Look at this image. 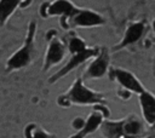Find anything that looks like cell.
<instances>
[{"label":"cell","instance_id":"obj_1","mask_svg":"<svg viewBox=\"0 0 155 138\" xmlns=\"http://www.w3.org/2000/svg\"><path fill=\"white\" fill-rule=\"evenodd\" d=\"M35 22H30L29 29L27 38L24 40L23 46L11 56V58L6 63V70H13V69H19L30 62L31 58V52H33V45H34V35H35Z\"/></svg>","mask_w":155,"mask_h":138},{"label":"cell","instance_id":"obj_2","mask_svg":"<svg viewBox=\"0 0 155 138\" xmlns=\"http://www.w3.org/2000/svg\"><path fill=\"white\" fill-rule=\"evenodd\" d=\"M102 98H103L102 94L90 91L88 88H86L82 85V81L80 79H78L75 81V84L73 85L71 90L65 96H62L58 99V102H59V104H63V105H68L70 102H74V103H101L103 100Z\"/></svg>","mask_w":155,"mask_h":138},{"label":"cell","instance_id":"obj_3","mask_svg":"<svg viewBox=\"0 0 155 138\" xmlns=\"http://www.w3.org/2000/svg\"><path fill=\"white\" fill-rule=\"evenodd\" d=\"M97 53V50H93V48H85L84 51H81V52H78V53H75L74 56H73V58L59 70V71H57L54 75H52L51 76V79H50V82L52 84V82H54V81H57L59 77H62V76H64L67 73H69L71 69H74L75 67H78L79 64H81L82 62H85L86 59H88L90 57H92V56H94Z\"/></svg>","mask_w":155,"mask_h":138},{"label":"cell","instance_id":"obj_4","mask_svg":"<svg viewBox=\"0 0 155 138\" xmlns=\"http://www.w3.org/2000/svg\"><path fill=\"white\" fill-rule=\"evenodd\" d=\"M76 13H79V10L75 8L69 1L67 0H57L47 8V15H62V24L65 21V17H74Z\"/></svg>","mask_w":155,"mask_h":138},{"label":"cell","instance_id":"obj_5","mask_svg":"<svg viewBox=\"0 0 155 138\" xmlns=\"http://www.w3.org/2000/svg\"><path fill=\"white\" fill-rule=\"evenodd\" d=\"M64 56V47L63 45L56 40V39H52L51 44H50V47H48V51H47V54H46V58H45V64H44V69L47 70L51 65L58 63Z\"/></svg>","mask_w":155,"mask_h":138},{"label":"cell","instance_id":"obj_6","mask_svg":"<svg viewBox=\"0 0 155 138\" xmlns=\"http://www.w3.org/2000/svg\"><path fill=\"white\" fill-rule=\"evenodd\" d=\"M114 73H115L116 79H117L127 90H132V91L139 92V93L144 92L142 85L134 79V76H133L132 74H130V73H127V71H125V70H121V69H116Z\"/></svg>","mask_w":155,"mask_h":138},{"label":"cell","instance_id":"obj_7","mask_svg":"<svg viewBox=\"0 0 155 138\" xmlns=\"http://www.w3.org/2000/svg\"><path fill=\"white\" fill-rule=\"evenodd\" d=\"M140 103H142L144 117L147 119L148 122L154 123L155 122V98L148 92H142Z\"/></svg>","mask_w":155,"mask_h":138},{"label":"cell","instance_id":"obj_8","mask_svg":"<svg viewBox=\"0 0 155 138\" xmlns=\"http://www.w3.org/2000/svg\"><path fill=\"white\" fill-rule=\"evenodd\" d=\"M73 21L76 25H97L103 23V18L91 11H79Z\"/></svg>","mask_w":155,"mask_h":138},{"label":"cell","instance_id":"obj_9","mask_svg":"<svg viewBox=\"0 0 155 138\" xmlns=\"http://www.w3.org/2000/svg\"><path fill=\"white\" fill-rule=\"evenodd\" d=\"M143 29H144L143 23H134V24H132V25L127 29L126 35H125L122 42H121L116 48L124 47V46H126V45H130V44L137 41V40L140 38V35H142V33H143Z\"/></svg>","mask_w":155,"mask_h":138},{"label":"cell","instance_id":"obj_10","mask_svg":"<svg viewBox=\"0 0 155 138\" xmlns=\"http://www.w3.org/2000/svg\"><path fill=\"white\" fill-rule=\"evenodd\" d=\"M124 121L119 122H104L102 125V131L107 138H119L124 133Z\"/></svg>","mask_w":155,"mask_h":138},{"label":"cell","instance_id":"obj_11","mask_svg":"<svg viewBox=\"0 0 155 138\" xmlns=\"http://www.w3.org/2000/svg\"><path fill=\"white\" fill-rule=\"evenodd\" d=\"M107 64H108V59H107V56L105 53H102L92 64L91 67L88 68V71L87 74L92 77H98V76H102L104 73H105V69H107Z\"/></svg>","mask_w":155,"mask_h":138},{"label":"cell","instance_id":"obj_12","mask_svg":"<svg viewBox=\"0 0 155 138\" xmlns=\"http://www.w3.org/2000/svg\"><path fill=\"white\" fill-rule=\"evenodd\" d=\"M21 0H0V24H4Z\"/></svg>","mask_w":155,"mask_h":138},{"label":"cell","instance_id":"obj_13","mask_svg":"<svg viewBox=\"0 0 155 138\" xmlns=\"http://www.w3.org/2000/svg\"><path fill=\"white\" fill-rule=\"evenodd\" d=\"M69 48H70V52L71 53H78V52H81L84 51L86 47H85V42L78 38H73L70 40V44H69Z\"/></svg>","mask_w":155,"mask_h":138},{"label":"cell","instance_id":"obj_14","mask_svg":"<svg viewBox=\"0 0 155 138\" xmlns=\"http://www.w3.org/2000/svg\"><path fill=\"white\" fill-rule=\"evenodd\" d=\"M140 131V125L139 122L137 121H131V122H127V123H124V133L126 134H137L139 133Z\"/></svg>","mask_w":155,"mask_h":138},{"label":"cell","instance_id":"obj_15","mask_svg":"<svg viewBox=\"0 0 155 138\" xmlns=\"http://www.w3.org/2000/svg\"><path fill=\"white\" fill-rule=\"evenodd\" d=\"M31 138H53L52 136L47 134L46 132H44L42 130H36L33 134H31Z\"/></svg>","mask_w":155,"mask_h":138},{"label":"cell","instance_id":"obj_16","mask_svg":"<svg viewBox=\"0 0 155 138\" xmlns=\"http://www.w3.org/2000/svg\"><path fill=\"white\" fill-rule=\"evenodd\" d=\"M87 133H91V132H90V130H88V128H87V127H86V126L84 125V127L81 128V131H80L79 133L74 134V136H73L71 138H84V137H85V136H86Z\"/></svg>","mask_w":155,"mask_h":138},{"label":"cell","instance_id":"obj_17","mask_svg":"<svg viewBox=\"0 0 155 138\" xmlns=\"http://www.w3.org/2000/svg\"><path fill=\"white\" fill-rule=\"evenodd\" d=\"M84 121L81 120V119H75L74 120V122H73V127L74 128H76V130H81L82 127H84Z\"/></svg>","mask_w":155,"mask_h":138},{"label":"cell","instance_id":"obj_18","mask_svg":"<svg viewBox=\"0 0 155 138\" xmlns=\"http://www.w3.org/2000/svg\"><path fill=\"white\" fill-rule=\"evenodd\" d=\"M48 6H50L48 4H44V5L41 6V16H44V17L47 16V12H46V11H47V7H48Z\"/></svg>","mask_w":155,"mask_h":138},{"label":"cell","instance_id":"obj_19","mask_svg":"<svg viewBox=\"0 0 155 138\" xmlns=\"http://www.w3.org/2000/svg\"><path fill=\"white\" fill-rule=\"evenodd\" d=\"M53 34H56V31H54V30H51V31L47 34V39H51V36H52Z\"/></svg>","mask_w":155,"mask_h":138},{"label":"cell","instance_id":"obj_20","mask_svg":"<svg viewBox=\"0 0 155 138\" xmlns=\"http://www.w3.org/2000/svg\"><path fill=\"white\" fill-rule=\"evenodd\" d=\"M154 29H155V22H154Z\"/></svg>","mask_w":155,"mask_h":138},{"label":"cell","instance_id":"obj_21","mask_svg":"<svg viewBox=\"0 0 155 138\" xmlns=\"http://www.w3.org/2000/svg\"><path fill=\"white\" fill-rule=\"evenodd\" d=\"M154 128H155V122H154Z\"/></svg>","mask_w":155,"mask_h":138}]
</instances>
